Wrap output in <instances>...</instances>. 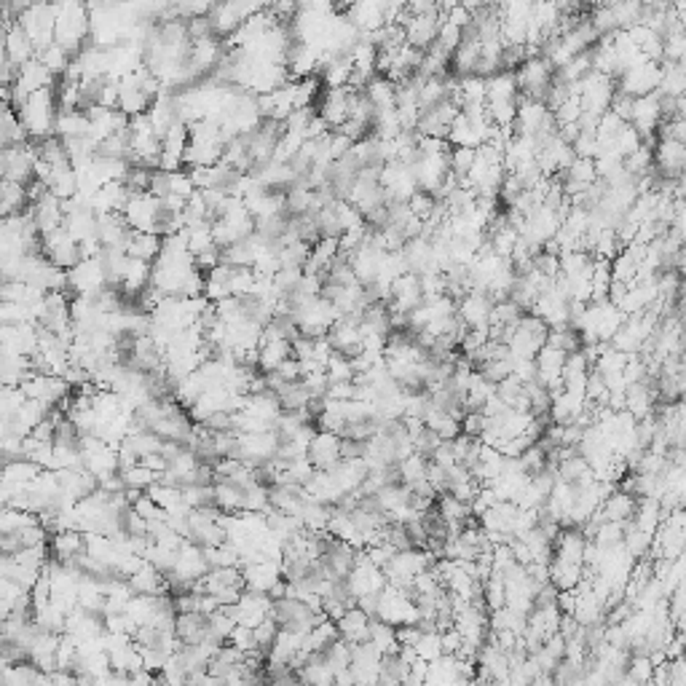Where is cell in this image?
Here are the masks:
<instances>
[{"instance_id":"cell-47","label":"cell","mask_w":686,"mask_h":686,"mask_svg":"<svg viewBox=\"0 0 686 686\" xmlns=\"http://www.w3.org/2000/svg\"><path fill=\"white\" fill-rule=\"evenodd\" d=\"M121 477H124L126 488H134V491H148L153 483H159V480H161V472H156V469H150L148 464L137 461L134 467H126V469H121Z\"/></svg>"},{"instance_id":"cell-25","label":"cell","mask_w":686,"mask_h":686,"mask_svg":"<svg viewBox=\"0 0 686 686\" xmlns=\"http://www.w3.org/2000/svg\"><path fill=\"white\" fill-rule=\"evenodd\" d=\"M30 215L38 226L40 234H48L59 226H64V207H62V199L54 196L51 191H46L38 202L30 204Z\"/></svg>"},{"instance_id":"cell-51","label":"cell","mask_w":686,"mask_h":686,"mask_svg":"<svg viewBox=\"0 0 686 686\" xmlns=\"http://www.w3.org/2000/svg\"><path fill=\"white\" fill-rule=\"evenodd\" d=\"M450 172L459 177V183L469 175V169H472V164H475V159H477V148H464V145H456L453 150H450Z\"/></svg>"},{"instance_id":"cell-6","label":"cell","mask_w":686,"mask_h":686,"mask_svg":"<svg viewBox=\"0 0 686 686\" xmlns=\"http://www.w3.org/2000/svg\"><path fill=\"white\" fill-rule=\"evenodd\" d=\"M19 24L27 30V35L35 43V51H43L54 43V27H56V3H32L19 16Z\"/></svg>"},{"instance_id":"cell-42","label":"cell","mask_w":686,"mask_h":686,"mask_svg":"<svg viewBox=\"0 0 686 686\" xmlns=\"http://www.w3.org/2000/svg\"><path fill=\"white\" fill-rule=\"evenodd\" d=\"M604 520H612V523H628L633 515H636V502L630 499V493H612L604 504Z\"/></svg>"},{"instance_id":"cell-38","label":"cell","mask_w":686,"mask_h":686,"mask_svg":"<svg viewBox=\"0 0 686 686\" xmlns=\"http://www.w3.org/2000/svg\"><path fill=\"white\" fill-rule=\"evenodd\" d=\"M364 94L375 105V113L397 107V83L391 78H386V75H373L367 81V86H364Z\"/></svg>"},{"instance_id":"cell-55","label":"cell","mask_w":686,"mask_h":686,"mask_svg":"<svg viewBox=\"0 0 686 686\" xmlns=\"http://www.w3.org/2000/svg\"><path fill=\"white\" fill-rule=\"evenodd\" d=\"M440 0H407L410 13H424V11H437Z\"/></svg>"},{"instance_id":"cell-8","label":"cell","mask_w":686,"mask_h":686,"mask_svg":"<svg viewBox=\"0 0 686 686\" xmlns=\"http://www.w3.org/2000/svg\"><path fill=\"white\" fill-rule=\"evenodd\" d=\"M445 16L440 11H424V13H410L407 8L397 16V24L405 27V35H407V43L426 51L434 46L437 35H440V27H442Z\"/></svg>"},{"instance_id":"cell-19","label":"cell","mask_w":686,"mask_h":686,"mask_svg":"<svg viewBox=\"0 0 686 686\" xmlns=\"http://www.w3.org/2000/svg\"><path fill=\"white\" fill-rule=\"evenodd\" d=\"M381 663H383V652L373 641L351 644V673H354V682L375 684L378 676H381Z\"/></svg>"},{"instance_id":"cell-36","label":"cell","mask_w":686,"mask_h":686,"mask_svg":"<svg viewBox=\"0 0 686 686\" xmlns=\"http://www.w3.org/2000/svg\"><path fill=\"white\" fill-rule=\"evenodd\" d=\"M30 191L24 183H13V180H3L0 185V212L5 215H16V212H27L30 210Z\"/></svg>"},{"instance_id":"cell-52","label":"cell","mask_w":686,"mask_h":686,"mask_svg":"<svg viewBox=\"0 0 686 686\" xmlns=\"http://www.w3.org/2000/svg\"><path fill=\"white\" fill-rule=\"evenodd\" d=\"M24 399H27V394H24L21 386H3V391H0V416H3V421L13 418L19 413V407L24 405Z\"/></svg>"},{"instance_id":"cell-24","label":"cell","mask_w":686,"mask_h":686,"mask_svg":"<svg viewBox=\"0 0 686 686\" xmlns=\"http://www.w3.org/2000/svg\"><path fill=\"white\" fill-rule=\"evenodd\" d=\"M655 167L665 175V177H682L686 172V142L663 134V142L655 153Z\"/></svg>"},{"instance_id":"cell-2","label":"cell","mask_w":686,"mask_h":686,"mask_svg":"<svg viewBox=\"0 0 686 686\" xmlns=\"http://www.w3.org/2000/svg\"><path fill=\"white\" fill-rule=\"evenodd\" d=\"M19 116L30 132V140L43 142L48 137L56 134V116H59V99H56V89L46 86L40 91H32L27 97V102L19 107Z\"/></svg>"},{"instance_id":"cell-26","label":"cell","mask_w":686,"mask_h":686,"mask_svg":"<svg viewBox=\"0 0 686 686\" xmlns=\"http://www.w3.org/2000/svg\"><path fill=\"white\" fill-rule=\"evenodd\" d=\"M3 54H5L11 62H16V64H24V62H30L32 56H38L35 43H32V38L27 35V30L19 24V19H13V21L5 24V46H3Z\"/></svg>"},{"instance_id":"cell-49","label":"cell","mask_w":686,"mask_h":686,"mask_svg":"<svg viewBox=\"0 0 686 686\" xmlns=\"http://www.w3.org/2000/svg\"><path fill=\"white\" fill-rule=\"evenodd\" d=\"M322 655H325V660H328V665L333 668V673H336V676L351 668V644H348V641H343V639L333 641V644H330Z\"/></svg>"},{"instance_id":"cell-15","label":"cell","mask_w":686,"mask_h":686,"mask_svg":"<svg viewBox=\"0 0 686 686\" xmlns=\"http://www.w3.org/2000/svg\"><path fill=\"white\" fill-rule=\"evenodd\" d=\"M234 620L239 625H247V628H258L263 620H269L274 614V598L269 593H255V590H244L239 596V601L234 606H226Z\"/></svg>"},{"instance_id":"cell-1","label":"cell","mask_w":686,"mask_h":686,"mask_svg":"<svg viewBox=\"0 0 686 686\" xmlns=\"http://www.w3.org/2000/svg\"><path fill=\"white\" fill-rule=\"evenodd\" d=\"M89 35H91V8H89V3L86 0H56L54 40L75 56L89 43Z\"/></svg>"},{"instance_id":"cell-12","label":"cell","mask_w":686,"mask_h":686,"mask_svg":"<svg viewBox=\"0 0 686 686\" xmlns=\"http://www.w3.org/2000/svg\"><path fill=\"white\" fill-rule=\"evenodd\" d=\"M24 394L32 399H40L46 405H64L70 399V381L64 375H54V373H32L24 383H21Z\"/></svg>"},{"instance_id":"cell-22","label":"cell","mask_w":686,"mask_h":686,"mask_svg":"<svg viewBox=\"0 0 686 686\" xmlns=\"http://www.w3.org/2000/svg\"><path fill=\"white\" fill-rule=\"evenodd\" d=\"M343 437L336 434V432H328V429H320L309 445V459L317 469H333L339 461L343 459L341 453Z\"/></svg>"},{"instance_id":"cell-40","label":"cell","mask_w":686,"mask_h":686,"mask_svg":"<svg viewBox=\"0 0 686 686\" xmlns=\"http://www.w3.org/2000/svg\"><path fill=\"white\" fill-rule=\"evenodd\" d=\"M27 140H30V132H27V126H24V121L19 116V110L5 105L3 107V124H0V142H3V148L19 145V142H27Z\"/></svg>"},{"instance_id":"cell-16","label":"cell","mask_w":686,"mask_h":686,"mask_svg":"<svg viewBox=\"0 0 686 686\" xmlns=\"http://www.w3.org/2000/svg\"><path fill=\"white\" fill-rule=\"evenodd\" d=\"M493 306H496V298L488 296V293H480V290H469L456 312L461 317V322L469 328V330H491V314H493Z\"/></svg>"},{"instance_id":"cell-37","label":"cell","mask_w":686,"mask_h":686,"mask_svg":"<svg viewBox=\"0 0 686 686\" xmlns=\"http://www.w3.org/2000/svg\"><path fill=\"white\" fill-rule=\"evenodd\" d=\"M328 534H333V536H339L343 542L354 545L356 550H364V547H367L362 531L354 526L351 515H348L346 510H341V507H333V515H330V523H328Z\"/></svg>"},{"instance_id":"cell-41","label":"cell","mask_w":686,"mask_h":686,"mask_svg":"<svg viewBox=\"0 0 686 686\" xmlns=\"http://www.w3.org/2000/svg\"><path fill=\"white\" fill-rule=\"evenodd\" d=\"M341 639V633H339V622L336 620H322L317 628H312L309 633H306V652L312 655V652H325L333 641H339Z\"/></svg>"},{"instance_id":"cell-3","label":"cell","mask_w":686,"mask_h":686,"mask_svg":"<svg viewBox=\"0 0 686 686\" xmlns=\"http://www.w3.org/2000/svg\"><path fill=\"white\" fill-rule=\"evenodd\" d=\"M124 218L134 231H156L164 236V226L169 212L164 210V202L159 196H153L150 191L145 193H132L126 207H124Z\"/></svg>"},{"instance_id":"cell-45","label":"cell","mask_w":686,"mask_h":686,"mask_svg":"<svg viewBox=\"0 0 686 686\" xmlns=\"http://www.w3.org/2000/svg\"><path fill=\"white\" fill-rule=\"evenodd\" d=\"M40 523V515H35L32 510H16V507H3L0 512V534H16L27 526Z\"/></svg>"},{"instance_id":"cell-33","label":"cell","mask_w":686,"mask_h":686,"mask_svg":"<svg viewBox=\"0 0 686 686\" xmlns=\"http://www.w3.org/2000/svg\"><path fill=\"white\" fill-rule=\"evenodd\" d=\"M161 247H164V236L156 234V231H134L132 239H129V258H137V261H148V263H156L159 255H161Z\"/></svg>"},{"instance_id":"cell-21","label":"cell","mask_w":686,"mask_h":686,"mask_svg":"<svg viewBox=\"0 0 686 686\" xmlns=\"http://www.w3.org/2000/svg\"><path fill=\"white\" fill-rule=\"evenodd\" d=\"M317 113L328 121L330 129H341L343 124L348 121V116H351V86L325 89V94L320 97Z\"/></svg>"},{"instance_id":"cell-46","label":"cell","mask_w":686,"mask_h":686,"mask_svg":"<svg viewBox=\"0 0 686 686\" xmlns=\"http://www.w3.org/2000/svg\"><path fill=\"white\" fill-rule=\"evenodd\" d=\"M367 641H373L383 655H391V652L399 649L397 628H394L391 622L378 620V617H373V622H370V639H367Z\"/></svg>"},{"instance_id":"cell-44","label":"cell","mask_w":686,"mask_h":686,"mask_svg":"<svg viewBox=\"0 0 686 686\" xmlns=\"http://www.w3.org/2000/svg\"><path fill=\"white\" fill-rule=\"evenodd\" d=\"M43 469L30 461V459H16V461H5V472H3V483L11 485H30Z\"/></svg>"},{"instance_id":"cell-23","label":"cell","mask_w":686,"mask_h":686,"mask_svg":"<svg viewBox=\"0 0 686 686\" xmlns=\"http://www.w3.org/2000/svg\"><path fill=\"white\" fill-rule=\"evenodd\" d=\"M3 348L16 351L24 356H32L40 346V325L35 322H21V325H3Z\"/></svg>"},{"instance_id":"cell-5","label":"cell","mask_w":686,"mask_h":686,"mask_svg":"<svg viewBox=\"0 0 686 686\" xmlns=\"http://www.w3.org/2000/svg\"><path fill=\"white\" fill-rule=\"evenodd\" d=\"M38 159H40V142H35V140L3 148V156H0L3 180H13V183L30 185L35 180Z\"/></svg>"},{"instance_id":"cell-53","label":"cell","mask_w":686,"mask_h":686,"mask_svg":"<svg viewBox=\"0 0 686 686\" xmlns=\"http://www.w3.org/2000/svg\"><path fill=\"white\" fill-rule=\"evenodd\" d=\"M328 378H330V383H346V381H354L356 378V373H354V364H351V359L346 356V354H333L330 356V362H328Z\"/></svg>"},{"instance_id":"cell-9","label":"cell","mask_w":686,"mask_h":686,"mask_svg":"<svg viewBox=\"0 0 686 686\" xmlns=\"http://www.w3.org/2000/svg\"><path fill=\"white\" fill-rule=\"evenodd\" d=\"M279 432L277 429H269V432H239V453L236 459L253 464V467H261L271 459H277L279 453Z\"/></svg>"},{"instance_id":"cell-54","label":"cell","mask_w":686,"mask_h":686,"mask_svg":"<svg viewBox=\"0 0 686 686\" xmlns=\"http://www.w3.org/2000/svg\"><path fill=\"white\" fill-rule=\"evenodd\" d=\"M228 644H234L242 655H255V652H261L258 639H255V628H247V625H236L234 633H231V639H228Z\"/></svg>"},{"instance_id":"cell-11","label":"cell","mask_w":686,"mask_h":686,"mask_svg":"<svg viewBox=\"0 0 686 686\" xmlns=\"http://www.w3.org/2000/svg\"><path fill=\"white\" fill-rule=\"evenodd\" d=\"M381 185L389 196V202H407L418 191V180L413 172V164L391 159L381 167Z\"/></svg>"},{"instance_id":"cell-35","label":"cell","mask_w":686,"mask_h":686,"mask_svg":"<svg viewBox=\"0 0 686 686\" xmlns=\"http://www.w3.org/2000/svg\"><path fill=\"white\" fill-rule=\"evenodd\" d=\"M91 134V118L86 110H59L56 116V137H89Z\"/></svg>"},{"instance_id":"cell-14","label":"cell","mask_w":686,"mask_h":686,"mask_svg":"<svg viewBox=\"0 0 686 686\" xmlns=\"http://www.w3.org/2000/svg\"><path fill=\"white\" fill-rule=\"evenodd\" d=\"M40 253H43L51 263H56V266H62V269H67V271L83 258V255H81V244L67 234L64 226H59V228L48 231V234H40Z\"/></svg>"},{"instance_id":"cell-34","label":"cell","mask_w":686,"mask_h":686,"mask_svg":"<svg viewBox=\"0 0 686 686\" xmlns=\"http://www.w3.org/2000/svg\"><path fill=\"white\" fill-rule=\"evenodd\" d=\"M150 282H153V263L129 258V266H126V274H124V282H121L124 296L137 298L145 287H150Z\"/></svg>"},{"instance_id":"cell-4","label":"cell","mask_w":686,"mask_h":686,"mask_svg":"<svg viewBox=\"0 0 686 686\" xmlns=\"http://www.w3.org/2000/svg\"><path fill=\"white\" fill-rule=\"evenodd\" d=\"M515 78L523 97L547 102V94L555 83V67L547 56H528L526 62L518 64Z\"/></svg>"},{"instance_id":"cell-28","label":"cell","mask_w":686,"mask_h":686,"mask_svg":"<svg viewBox=\"0 0 686 686\" xmlns=\"http://www.w3.org/2000/svg\"><path fill=\"white\" fill-rule=\"evenodd\" d=\"M51 555L62 563H70L75 561L83 550H86V534L78 531V528H64V531H56L51 534Z\"/></svg>"},{"instance_id":"cell-32","label":"cell","mask_w":686,"mask_h":686,"mask_svg":"<svg viewBox=\"0 0 686 686\" xmlns=\"http://www.w3.org/2000/svg\"><path fill=\"white\" fill-rule=\"evenodd\" d=\"M212 488H215V507L220 512H244V491H247V485L226 480V477H215Z\"/></svg>"},{"instance_id":"cell-29","label":"cell","mask_w":686,"mask_h":686,"mask_svg":"<svg viewBox=\"0 0 686 686\" xmlns=\"http://www.w3.org/2000/svg\"><path fill=\"white\" fill-rule=\"evenodd\" d=\"M129 585L134 593L140 596H169V582H167V574H161L153 563H142L132 577H129Z\"/></svg>"},{"instance_id":"cell-30","label":"cell","mask_w":686,"mask_h":686,"mask_svg":"<svg viewBox=\"0 0 686 686\" xmlns=\"http://www.w3.org/2000/svg\"><path fill=\"white\" fill-rule=\"evenodd\" d=\"M336 622H339L341 639L343 641H348V644H362V641L370 639V622H373V617H370L364 609H359V606L346 609L341 620H336Z\"/></svg>"},{"instance_id":"cell-50","label":"cell","mask_w":686,"mask_h":686,"mask_svg":"<svg viewBox=\"0 0 686 686\" xmlns=\"http://www.w3.org/2000/svg\"><path fill=\"white\" fill-rule=\"evenodd\" d=\"M204 553H207L212 566H242V553L228 539L215 545V547H204Z\"/></svg>"},{"instance_id":"cell-18","label":"cell","mask_w":686,"mask_h":686,"mask_svg":"<svg viewBox=\"0 0 686 686\" xmlns=\"http://www.w3.org/2000/svg\"><path fill=\"white\" fill-rule=\"evenodd\" d=\"M242 574H244V590H255V593H271L285 579L282 561H271V558L244 563Z\"/></svg>"},{"instance_id":"cell-10","label":"cell","mask_w":686,"mask_h":686,"mask_svg":"<svg viewBox=\"0 0 686 686\" xmlns=\"http://www.w3.org/2000/svg\"><path fill=\"white\" fill-rule=\"evenodd\" d=\"M348 593L354 596V601H359L362 596H370V593H381L386 587V571L381 566H375L364 550H359V558L354 563V569L348 571V577L343 579Z\"/></svg>"},{"instance_id":"cell-48","label":"cell","mask_w":686,"mask_h":686,"mask_svg":"<svg viewBox=\"0 0 686 686\" xmlns=\"http://www.w3.org/2000/svg\"><path fill=\"white\" fill-rule=\"evenodd\" d=\"M38 59L59 78V75L67 73V67H70V62H73V54H70L64 46H59V43L54 40L51 46H46L43 51H38Z\"/></svg>"},{"instance_id":"cell-27","label":"cell","mask_w":686,"mask_h":686,"mask_svg":"<svg viewBox=\"0 0 686 686\" xmlns=\"http://www.w3.org/2000/svg\"><path fill=\"white\" fill-rule=\"evenodd\" d=\"M330 475L336 477V483L341 485L343 493H359L364 480H367V475H370V469H367L364 459H341L330 469Z\"/></svg>"},{"instance_id":"cell-13","label":"cell","mask_w":686,"mask_h":686,"mask_svg":"<svg viewBox=\"0 0 686 686\" xmlns=\"http://www.w3.org/2000/svg\"><path fill=\"white\" fill-rule=\"evenodd\" d=\"M67 279H70V293L73 296H97L99 290L107 287V274H105V266H102V258H81L70 271H67Z\"/></svg>"},{"instance_id":"cell-7","label":"cell","mask_w":686,"mask_h":686,"mask_svg":"<svg viewBox=\"0 0 686 686\" xmlns=\"http://www.w3.org/2000/svg\"><path fill=\"white\" fill-rule=\"evenodd\" d=\"M617 89L630 94V97H644L660 89L663 83V62L657 59H641L636 64H630L628 70H622L617 75Z\"/></svg>"},{"instance_id":"cell-43","label":"cell","mask_w":686,"mask_h":686,"mask_svg":"<svg viewBox=\"0 0 686 686\" xmlns=\"http://www.w3.org/2000/svg\"><path fill=\"white\" fill-rule=\"evenodd\" d=\"M277 394H279L285 410H309V405L314 399L312 391L304 386V381H287Z\"/></svg>"},{"instance_id":"cell-20","label":"cell","mask_w":686,"mask_h":686,"mask_svg":"<svg viewBox=\"0 0 686 686\" xmlns=\"http://www.w3.org/2000/svg\"><path fill=\"white\" fill-rule=\"evenodd\" d=\"M356 558H359V550H356L354 545L343 542V539L333 536V534L325 536L322 563H325V569H328L336 579H346V577H348V571L354 569Z\"/></svg>"},{"instance_id":"cell-17","label":"cell","mask_w":686,"mask_h":686,"mask_svg":"<svg viewBox=\"0 0 686 686\" xmlns=\"http://www.w3.org/2000/svg\"><path fill=\"white\" fill-rule=\"evenodd\" d=\"M424 287H421V277L407 271L399 279H394L391 293H389V312L397 314H410L413 309H418L424 304Z\"/></svg>"},{"instance_id":"cell-31","label":"cell","mask_w":686,"mask_h":686,"mask_svg":"<svg viewBox=\"0 0 686 686\" xmlns=\"http://www.w3.org/2000/svg\"><path fill=\"white\" fill-rule=\"evenodd\" d=\"M242 410H247V413H253V416H258V418H263V421H269V424H274L277 426V418L282 416V399H279V394L277 391H271V389H263V391H253V394H247V402H244V407Z\"/></svg>"},{"instance_id":"cell-39","label":"cell","mask_w":686,"mask_h":686,"mask_svg":"<svg viewBox=\"0 0 686 686\" xmlns=\"http://www.w3.org/2000/svg\"><path fill=\"white\" fill-rule=\"evenodd\" d=\"M330 515H333V507L325 504V502H317V499H306L304 510H301V523L306 531L312 534H328V523H330Z\"/></svg>"}]
</instances>
